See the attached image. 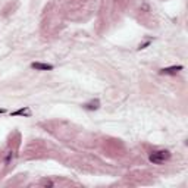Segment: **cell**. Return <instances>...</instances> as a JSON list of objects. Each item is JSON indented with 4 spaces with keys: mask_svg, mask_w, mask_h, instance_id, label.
<instances>
[{
    "mask_svg": "<svg viewBox=\"0 0 188 188\" xmlns=\"http://www.w3.org/2000/svg\"><path fill=\"white\" fill-rule=\"evenodd\" d=\"M41 185H44V187H53L55 184H53V181H50V179H43Z\"/></svg>",
    "mask_w": 188,
    "mask_h": 188,
    "instance_id": "obj_6",
    "label": "cell"
},
{
    "mask_svg": "<svg viewBox=\"0 0 188 188\" xmlns=\"http://www.w3.org/2000/svg\"><path fill=\"white\" fill-rule=\"evenodd\" d=\"M148 44H150V41H147V43H144V44H140V47H138V49H140V50H141V49H146Z\"/></svg>",
    "mask_w": 188,
    "mask_h": 188,
    "instance_id": "obj_7",
    "label": "cell"
},
{
    "mask_svg": "<svg viewBox=\"0 0 188 188\" xmlns=\"http://www.w3.org/2000/svg\"><path fill=\"white\" fill-rule=\"evenodd\" d=\"M32 115V112L30 107H21L15 112H12V116H25V118H30Z\"/></svg>",
    "mask_w": 188,
    "mask_h": 188,
    "instance_id": "obj_4",
    "label": "cell"
},
{
    "mask_svg": "<svg viewBox=\"0 0 188 188\" xmlns=\"http://www.w3.org/2000/svg\"><path fill=\"white\" fill-rule=\"evenodd\" d=\"M31 68L35 71H52L55 66L50 65V63H41V62H32Z\"/></svg>",
    "mask_w": 188,
    "mask_h": 188,
    "instance_id": "obj_3",
    "label": "cell"
},
{
    "mask_svg": "<svg viewBox=\"0 0 188 188\" xmlns=\"http://www.w3.org/2000/svg\"><path fill=\"white\" fill-rule=\"evenodd\" d=\"M169 159H170L169 150H156V152H152L150 156H148V160L152 162L153 165H162Z\"/></svg>",
    "mask_w": 188,
    "mask_h": 188,
    "instance_id": "obj_1",
    "label": "cell"
},
{
    "mask_svg": "<svg viewBox=\"0 0 188 188\" xmlns=\"http://www.w3.org/2000/svg\"><path fill=\"white\" fill-rule=\"evenodd\" d=\"M5 112H6V109H0V115H2V113H5Z\"/></svg>",
    "mask_w": 188,
    "mask_h": 188,
    "instance_id": "obj_8",
    "label": "cell"
},
{
    "mask_svg": "<svg viewBox=\"0 0 188 188\" xmlns=\"http://www.w3.org/2000/svg\"><path fill=\"white\" fill-rule=\"evenodd\" d=\"M184 66L182 65H173V66H169V68H163L160 69V73L162 75H177L179 71H182Z\"/></svg>",
    "mask_w": 188,
    "mask_h": 188,
    "instance_id": "obj_2",
    "label": "cell"
},
{
    "mask_svg": "<svg viewBox=\"0 0 188 188\" xmlns=\"http://www.w3.org/2000/svg\"><path fill=\"white\" fill-rule=\"evenodd\" d=\"M100 107V102L96 98V100H91V102H88V103H85L84 104V109H87V110H97Z\"/></svg>",
    "mask_w": 188,
    "mask_h": 188,
    "instance_id": "obj_5",
    "label": "cell"
}]
</instances>
